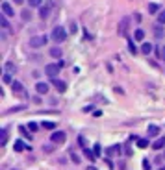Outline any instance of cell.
I'll return each mask as SVG.
<instances>
[{
  "instance_id": "5b68a950",
  "label": "cell",
  "mask_w": 165,
  "mask_h": 170,
  "mask_svg": "<svg viewBox=\"0 0 165 170\" xmlns=\"http://www.w3.org/2000/svg\"><path fill=\"white\" fill-rule=\"evenodd\" d=\"M11 89H13V94H19V96H26L24 85H22L20 82H11Z\"/></svg>"
},
{
  "instance_id": "8fae6325",
  "label": "cell",
  "mask_w": 165,
  "mask_h": 170,
  "mask_svg": "<svg viewBox=\"0 0 165 170\" xmlns=\"http://www.w3.org/2000/svg\"><path fill=\"white\" fill-rule=\"evenodd\" d=\"M152 148H154V150H161V148H165V137L156 139V141L152 142Z\"/></svg>"
},
{
  "instance_id": "83f0119b",
  "label": "cell",
  "mask_w": 165,
  "mask_h": 170,
  "mask_svg": "<svg viewBox=\"0 0 165 170\" xmlns=\"http://www.w3.org/2000/svg\"><path fill=\"white\" fill-rule=\"evenodd\" d=\"M158 22H160V24H165V11H160V13H158Z\"/></svg>"
},
{
  "instance_id": "30bf717a",
  "label": "cell",
  "mask_w": 165,
  "mask_h": 170,
  "mask_svg": "<svg viewBox=\"0 0 165 170\" xmlns=\"http://www.w3.org/2000/svg\"><path fill=\"white\" fill-rule=\"evenodd\" d=\"M48 15H50V6H41L39 8V17L45 20V19H48Z\"/></svg>"
},
{
  "instance_id": "7c38bea8",
  "label": "cell",
  "mask_w": 165,
  "mask_h": 170,
  "mask_svg": "<svg viewBox=\"0 0 165 170\" xmlns=\"http://www.w3.org/2000/svg\"><path fill=\"white\" fill-rule=\"evenodd\" d=\"M147 133H149V137H158V133H160V128H158L156 124H149V128H147Z\"/></svg>"
},
{
  "instance_id": "4fadbf2b",
  "label": "cell",
  "mask_w": 165,
  "mask_h": 170,
  "mask_svg": "<svg viewBox=\"0 0 165 170\" xmlns=\"http://www.w3.org/2000/svg\"><path fill=\"white\" fill-rule=\"evenodd\" d=\"M161 26H163V24H160V22L154 26V35H156V39H161V37H163V28H161Z\"/></svg>"
},
{
  "instance_id": "f546056e",
  "label": "cell",
  "mask_w": 165,
  "mask_h": 170,
  "mask_svg": "<svg viewBox=\"0 0 165 170\" xmlns=\"http://www.w3.org/2000/svg\"><path fill=\"white\" fill-rule=\"evenodd\" d=\"M37 128H39V126H37L35 122H30V124H28V130H30V131H37Z\"/></svg>"
},
{
  "instance_id": "5bb4252c",
  "label": "cell",
  "mask_w": 165,
  "mask_h": 170,
  "mask_svg": "<svg viewBox=\"0 0 165 170\" xmlns=\"http://www.w3.org/2000/svg\"><path fill=\"white\" fill-rule=\"evenodd\" d=\"M0 24H2V28L4 30H11V26H9V22H8V15H2V17H0Z\"/></svg>"
},
{
  "instance_id": "ba28073f",
  "label": "cell",
  "mask_w": 165,
  "mask_h": 170,
  "mask_svg": "<svg viewBox=\"0 0 165 170\" xmlns=\"http://www.w3.org/2000/svg\"><path fill=\"white\" fill-rule=\"evenodd\" d=\"M35 91L39 92V94H46L50 91V87H48V83H45V82H37V85H35Z\"/></svg>"
},
{
  "instance_id": "f1b7e54d",
  "label": "cell",
  "mask_w": 165,
  "mask_h": 170,
  "mask_svg": "<svg viewBox=\"0 0 165 170\" xmlns=\"http://www.w3.org/2000/svg\"><path fill=\"white\" fill-rule=\"evenodd\" d=\"M22 109H24V106H17V107H11V109H8L6 113L9 115V113H15V111H22Z\"/></svg>"
},
{
  "instance_id": "ac0fdd59",
  "label": "cell",
  "mask_w": 165,
  "mask_h": 170,
  "mask_svg": "<svg viewBox=\"0 0 165 170\" xmlns=\"http://www.w3.org/2000/svg\"><path fill=\"white\" fill-rule=\"evenodd\" d=\"M22 150H26V144L22 141H15V152H22Z\"/></svg>"
},
{
  "instance_id": "cb8c5ba5",
  "label": "cell",
  "mask_w": 165,
  "mask_h": 170,
  "mask_svg": "<svg viewBox=\"0 0 165 170\" xmlns=\"http://www.w3.org/2000/svg\"><path fill=\"white\" fill-rule=\"evenodd\" d=\"M20 17H22V20H30V19H32V13H30L28 9H22V13H20Z\"/></svg>"
},
{
  "instance_id": "9c48e42d",
  "label": "cell",
  "mask_w": 165,
  "mask_h": 170,
  "mask_svg": "<svg viewBox=\"0 0 165 170\" xmlns=\"http://www.w3.org/2000/svg\"><path fill=\"white\" fill-rule=\"evenodd\" d=\"M2 13L8 15V17H13V15H15V9L11 8L9 2H2Z\"/></svg>"
},
{
  "instance_id": "1f68e13d",
  "label": "cell",
  "mask_w": 165,
  "mask_h": 170,
  "mask_svg": "<svg viewBox=\"0 0 165 170\" xmlns=\"http://www.w3.org/2000/svg\"><path fill=\"white\" fill-rule=\"evenodd\" d=\"M4 82L6 83H11L13 80H11V74H9V72H6V74H4Z\"/></svg>"
},
{
  "instance_id": "2e32d148",
  "label": "cell",
  "mask_w": 165,
  "mask_h": 170,
  "mask_svg": "<svg viewBox=\"0 0 165 170\" xmlns=\"http://www.w3.org/2000/svg\"><path fill=\"white\" fill-rule=\"evenodd\" d=\"M141 52L149 56V54L152 52V44H150V43H143V46H141Z\"/></svg>"
},
{
  "instance_id": "e0dca14e",
  "label": "cell",
  "mask_w": 165,
  "mask_h": 170,
  "mask_svg": "<svg viewBox=\"0 0 165 170\" xmlns=\"http://www.w3.org/2000/svg\"><path fill=\"white\" fill-rule=\"evenodd\" d=\"M134 39H135V41H143V39H145V32H143V30H135V32H134Z\"/></svg>"
},
{
  "instance_id": "e575fe53",
  "label": "cell",
  "mask_w": 165,
  "mask_h": 170,
  "mask_svg": "<svg viewBox=\"0 0 165 170\" xmlns=\"http://www.w3.org/2000/svg\"><path fill=\"white\" fill-rule=\"evenodd\" d=\"M160 57H161V59L165 61V46H163V48H161V50H160Z\"/></svg>"
},
{
  "instance_id": "8992f818",
  "label": "cell",
  "mask_w": 165,
  "mask_h": 170,
  "mask_svg": "<svg viewBox=\"0 0 165 170\" xmlns=\"http://www.w3.org/2000/svg\"><path fill=\"white\" fill-rule=\"evenodd\" d=\"M50 139H52V142H56V144H61V142H65L67 135H65L63 131H54V133L50 135Z\"/></svg>"
},
{
  "instance_id": "ffe728a7",
  "label": "cell",
  "mask_w": 165,
  "mask_h": 170,
  "mask_svg": "<svg viewBox=\"0 0 165 170\" xmlns=\"http://www.w3.org/2000/svg\"><path fill=\"white\" fill-rule=\"evenodd\" d=\"M149 13H160V6L158 4H149Z\"/></svg>"
},
{
  "instance_id": "d6a6232c",
  "label": "cell",
  "mask_w": 165,
  "mask_h": 170,
  "mask_svg": "<svg viewBox=\"0 0 165 170\" xmlns=\"http://www.w3.org/2000/svg\"><path fill=\"white\" fill-rule=\"evenodd\" d=\"M143 168H145V170H150V163H149V159H143Z\"/></svg>"
},
{
  "instance_id": "7402d4cb",
  "label": "cell",
  "mask_w": 165,
  "mask_h": 170,
  "mask_svg": "<svg viewBox=\"0 0 165 170\" xmlns=\"http://www.w3.org/2000/svg\"><path fill=\"white\" fill-rule=\"evenodd\" d=\"M43 128L48 130V131H54V130H56V124H54V122H43Z\"/></svg>"
},
{
  "instance_id": "4316f807",
  "label": "cell",
  "mask_w": 165,
  "mask_h": 170,
  "mask_svg": "<svg viewBox=\"0 0 165 170\" xmlns=\"http://www.w3.org/2000/svg\"><path fill=\"white\" fill-rule=\"evenodd\" d=\"M6 142H8V130L4 128L2 130V146H6Z\"/></svg>"
},
{
  "instance_id": "6da1fadb",
  "label": "cell",
  "mask_w": 165,
  "mask_h": 170,
  "mask_svg": "<svg viewBox=\"0 0 165 170\" xmlns=\"http://www.w3.org/2000/svg\"><path fill=\"white\" fill-rule=\"evenodd\" d=\"M63 67V61H58V63H48L45 67V74L48 76V78H56L59 74V70Z\"/></svg>"
},
{
  "instance_id": "d4e9b609",
  "label": "cell",
  "mask_w": 165,
  "mask_h": 170,
  "mask_svg": "<svg viewBox=\"0 0 165 170\" xmlns=\"http://www.w3.org/2000/svg\"><path fill=\"white\" fill-rule=\"evenodd\" d=\"M93 152H95V155H100V154H102V146H100L99 142L95 144V146H93Z\"/></svg>"
},
{
  "instance_id": "8d00e7d4",
  "label": "cell",
  "mask_w": 165,
  "mask_h": 170,
  "mask_svg": "<svg viewBox=\"0 0 165 170\" xmlns=\"http://www.w3.org/2000/svg\"><path fill=\"white\" fill-rule=\"evenodd\" d=\"M160 170H165V166H163V168H160Z\"/></svg>"
},
{
  "instance_id": "3957f363",
  "label": "cell",
  "mask_w": 165,
  "mask_h": 170,
  "mask_svg": "<svg viewBox=\"0 0 165 170\" xmlns=\"http://www.w3.org/2000/svg\"><path fill=\"white\" fill-rule=\"evenodd\" d=\"M46 43H48V37H46V35H35V37H30V41H28L30 48H41Z\"/></svg>"
},
{
  "instance_id": "603a6c76",
  "label": "cell",
  "mask_w": 165,
  "mask_h": 170,
  "mask_svg": "<svg viewBox=\"0 0 165 170\" xmlns=\"http://www.w3.org/2000/svg\"><path fill=\"white\" fill-rule=\"evenodd\" d=\"M6 70L9 72V74H15V70H17V68H15V65H13L11 61H8V63H6Z\"/></svg>"
},
{
  "instance_id": "44dd1931",
  "label": "cell",
  "mask_w": 165,
  "mask_h": 170,
  "mask_svg": "<svg viewBox=\"0 0 165 170\" xmlns=\"http://www.w3.org/2000/svg\"><path fill=\"white\" fill-rule=\"evenodd\" d=\"M147 146H149L147 139H137V148H147Z\"/></svg>"
},
{
  "instance_id": "7a4b0ae2",
  "label": "cell",
  "mask_w": 165,
  "mask_h": 170,
  "mask_svg": "<svg viewBox=\"0 0 165 170\" xmlns=\"http://www.w3.org/2000/svg\"><path fill=\"white\" fill-rule=\"evenodd\" d=\"M52 41L54 43H63L65 39H67V30L63 28V26H56L54 30H52Z\"/></svg>"
},
{
  "instance_id": "d590c367",
  "label": "cell",
  "mask_w": 165,
  "mask_h": 170,
  "mask_svg": "<svg viewBox=\"0 0 165 170\" xmlns=\"http://www.w3.org/2000/svg\"><path fill=\"white\" fill-rule=\"evenodd\" d=\"M15 4H24V0H13Z\"/></svg>"
},
{
  "instance_id": "d6986e66",
  "label": "cell",
  "mask_w": 165,
  "mask_h": 170,
  "mask_svg": "<svg viewBox=\"0 0 165 170\" xmlns=\"http://www.w3.org/2000/svg\"><path fill=\"white\" fill-rule=\"evenodd\" d=\"M30 8H41L43 6V0H28Z\"/></svg>"
},
{
  "instance_id": "836d02e7",
  "label": "cell",
  "mask_w": 165,
  "mask_h": 170,
  "mask_svg": "<svg viewBox=\"0 0 165 170\" xmlns=\"http://www.w3.org/2000/svg\"><path fill=\"white\" fill-rule=\"evenodd\" d=\"M70 159H73L74 163H80V157H78V155L74 154V152H73V154H70Z\"/></svg>"
},
{
  "instance_id": "52a82bcc",
  "label": "cell",
  "mask_w": 165,
  "mask_h": 170,
  "mask_svg": "<svg viewBox=\"0 0 165 170\" xmlns=\"http://www.w3.org/2000/svg\"><path fill=\"white\" fill-rule=\"evenodd\" d=\"M52 85L59 91V92H65L67 91V83L63 82V80H58V78H52Z\"/></svg>"
},
{
  "instance_id": "4dcf8cb0",
  "label": "cell",
  "mask_w": 165,
  "mask_h": 170,
  "mask_svg": "<svg viewBox=\"0 0 165 170\" xmlns=\"http://www.w3.org/2000/svg\"><path fill=\"white\" fill-rule=\"evenodd\" d=\"M78 142H80V144H82V146H84V148H89V146H87V142H85V139H84V137H82V135H80V137H78Z\"/></svg>"
},
{
  "instance_id": "277c9868",
  "label": "cell",
  "mask_w": 165,
  "mask_h": 170,
  "mask_svg": "<svg viewBox=\"0 0 165 170\" xmlns=\"http://www.w3.org/2000/svg\"><path fill=\"white\" fill-rule=\"evenodd\" d=\"M128 26H130V17H123L119 22V35H126Z\"/></svg>"
},
{
  "instance_id": "484cf974",
  "label": "cell",
  "mask_w": 165,
  "mask_h": 170,
  "mask_svg": "<svg viewBox=\"0 0 165 170\" xmlns=\"http://www.w3.org/2000/svg\"><path fill=\"white\" fill-rule=\"evenodd\" d=\"M128 50H130V54H135V52H137V48H135L134 41H128Z\"/></svg>"
},
{
  "instance_id": "9a60e30c",
  "label": "cell",
  "mask_w": 165,
  "mask_h": 170,
  "mask_svg": "<svg viewBox=\"0 0 165 170\" xmlns=\"http://www.w3.org/2000/svg\"><path fill=\"white\" fill-rule=\"evenodd\" d=\"M61 54H63V52H61V48H58V46H54V48H50V56H52V57H56V59H59V57H61Z\"/></svg>"
}]
</instances>
